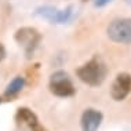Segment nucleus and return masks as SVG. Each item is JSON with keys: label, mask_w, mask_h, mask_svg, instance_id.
I'll use <instances>...</instances> for the list:
<instances>
[{"label": "nucleus", "mask_w": 131, "mask_h": 131, "mask_svg": "<svg viewBox=\"0 0 131 131\" xmlns=\"http://www.w3.org/2000/svg\"><path fill=\"white\" fill-rule=\"evenodd\" d=\"M76 73L77 77L83 83H86L91 87H98L104 83L106 77V66L101 58L95 57V58L90 59L87 63H84L83 66H80L76 70Z\"/></svg>", "instance_id": "obj_1"}, {"label": "nucleus", "mask_w": 131, "mask_h": 131, "mask_svg": "<svg viewBox=\"0 0 131 131\" xmlns=\"http://www.w3.org/2000/svg\"><path fill=\"white\" fill-rule=\"evenodd\" d=\"M50 91L57 97L66 98L75 94V86L68 73L63 70H57L50 77Z\"/></svg>", "instance_id": "obj_2"}, {"label": "nucleus", "mask_w": 131, "mask_h": 131, "mask_svg": "<svg viewBox=\"0 0 131 131\" xmlns=\"http://www.w3.org/2000/svg\"><path fill=\"white\" fill-rule=\"evenodd\" d=\"M106 32L109 39L116 43H131V18H120L112 21Z\"/></svg>", "instance_id": "obj_3"}, {"label": "nucleus", "mask_w": 131, "mask_h": 131, "mask_svg": "<svg viewBox=\"0 0 131 131\" xmlns=\"http://www.w3.org/2000/svg\"><path fill=\"white\" fill-rule=\"evenodd\" d=\"M15 41L18 43L21 47L25 50L26 55L30 57L33 54V51L36 50L39 41H40V33L35 29V28H29V26H25V28H21L15 32Z\"/></svg>", "instance_id": "obj_4"}, {"label": "nucleus", "mask_w": 131, "mask_h": 131, "mask_svg": "<svg viewBox=\"0 0 131 131\" xmlns=\"http://www.w3.org/2000/svg\"><path fill=\"white\" fill-rule=\"evenodd\" d=\"M35 14L41 17V18L48 19L52 24H65L72 18L73 8L72 7H68L66 10H58L51 6H44V7H39L35 11Z\"/></svg>", "instance_id": "obj_5"}, {"label": "nucleus", "mask_w": 131, "mask_h": 131, "mask_svg": "<svg viewBox=\"0 0 131 131\" xmlns=\"http://www.w3.org/2000/svg\"><path fill=\"white\" fill-rule=\"evenodd\" d=\"M131 91V75L128 73H120L116 76V79L112 83L111 95L115 101H123L127 98V95Z\"/></svg>", "instance_id": "obj_6"}, {"label": "nucleus", "mask_w": 131, "mask_h": 131, "mask_svg": "<svg viewBox=\"0 0 131 131\" xmlns=\"http://www.w3.org/2000/svg\"><path fill=\"white\" fill-rule=\"evenodd\" d=\"M104 115L97 111V109H86L81 115L80 119V126L81 131H97L102 124Z\"/></svg>", "instance_id": "obj_7"}, {"label": "nucleus", "mask_w": 131, "mask_h": 131, "mask_svg": "<svg viewBox=\"0 0 131 131\" xmlns=\"http://www.w3.org/2000/svg\"><path fill=\"white\" fill-rule=\"evenodd\" d=\"M15 120H17V123H18L19 126L26 127V128H29L30 131L33 130L35 127L39 126L37 116L28 108H19L18 111H17Z\"/></svg>", "instance_id": "obj_8"}, {"label": "nucleus", "mask_w": 131, "mask_h": 131, "mask_svg": "<svg viewBox=\"0 0 131 131\" xmlns=\"http://www.w3.org/2000/svg\"><path fill=\"white\" fill-rule=\"evenodd\" d=\"M24 86H25V79H24L22 76L14 77V79L10 81V84L7 86L6 91H4V95L6 97H14V95H17L21 90H22Z\"/></svg>", "instance_id": "obj_9"}, {"label": "nucleus", "mask_w": 131, "mask_h": 131, "mask_svg": "<svg viewBox=\"0 0 131 131\" xmlns=\"http://www.w3.org/2000/svg\"><path fill=\"white\" fill-rule=\"evenodd\" d=\"M109 2H112V0H95V6L97 7H104L106 6Z\"/></svg>", "instance_id": "obj_10"}, {"label": "nucleus", "mask_w": 131, "mask_h": 131, "mask_svg": "<svg viewBox=\"0 0 131 131\" xmlns=\"http://www.w3.org/2000/svg\"><path fill=\"white\" fill-rule=\"evenodd\" d=\"M4 57H6V50H4V47H3V44L0 43V62L4 59Z\"/></svg>", "instance_id": "obj_11"}, {"label": "nucleus", "mask_w": 131, "mask_h": 131, "mask_svg": "<svg viewBox=\"0 0 131 131\" xmlns=\"http://www.w3.org/2000/svg\"><path fill=\"white\" fill-rule=\"evenodd\" d=\"M32 131H46V130H44V128H43V127H41L40 124H39L37 127H35V128L32 130Z\"/></svg>", "instance_id": "obj_12"}, {"label": "nucleus", "mask_w": 131, "mask_h": 131, "mask_svg": "<svg viewBox=\"0 0 131 131\" xmlns=\"http://www.w3.org/2000/svg\"><path fill=\"white\" fill-rule=\"evenodd\" d=\"M0 102H2V98H0Z\"/></svg>", "instance_id": "obj_13"}, {"label": "nucleus", "mask_w": 131, "mask_h": 131, "mask_svg": "<svg viewBox=\"0 0 131 131\" xmlns=\"http://www.w3.org/2000/svg\"><path fill=\"white\" fill-rule=\"evenodd\" d=\"M128 2H130V3H131V0H128Z\"/></svg>", "instance_id": "obj_14"}]
</instances>
